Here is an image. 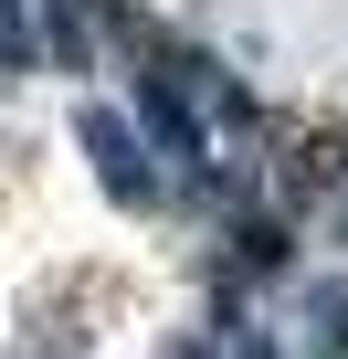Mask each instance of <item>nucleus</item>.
<instances>
[{"label":"nucleus","mask_w":348,"mask_h":359,"mask_svg":"<svg viewBox=\"0 0 348 359\" xmlns=\"http://www.w3.org/2000/svg\"><path fill=\"white\" fill-rule=\"evenodd\" d=\"M85 148H95V180H106L116 201H158V180H148V148H137V127H127V116L85 106Z\"/></svg>","instance_id":"1"}]
</instances>
